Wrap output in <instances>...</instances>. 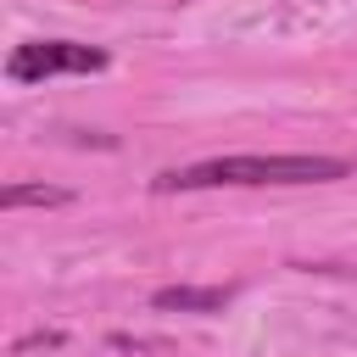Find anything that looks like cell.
I'll return each instance as SVG.
<instances>
[{
  "mask_svg": "<svg viewBox=\"0 0 357 357\" xmlns=\"http://www.w3.org/2000/svg\"><path fill=\"white\" fill-rule=\"evenodd\" d=\"M73 195L67 190H56V184H6L0 190V206L6 212H17V206H67Z\"/></svg>",
  "mask_w": 357,
  "mask_h": 357,
  "instance_id": "277c9868",
  "label": "cell"
},
{
  "mask_svg": "<svg viewBox=\"0 0 357 357\" xmlns=\"http://www.w3.org/2000/svg\"><path fill=\"white\" fill-rule=\"evenodd\" d=\"M100 67H106V50L78 45V39H28L6 56L11 84H45V78H61V73H100Z\"/></svg>",
  "mask_w": 357,
  "mask_h": 357,
  "instance_id": "7a4b0ae2",
  "label": "cell"
},
{
  "mask_svg": "<svg viewBox=\"0 0 357 357\" xmlns=\"http://www.w3.org/2000/svg\"><path fill=\"white\" fill-rule=\"evenodd\" d=\"M346 156H312V151H245V156H206L184 167H162L151 178L156 195L184 190H262V184H335L346 178Z\"/></svg>",
  "mask_w": 357,
  "mask_h": 357,
  "instance_id": "6da1fadb",
  "label": "cell"
},
{
  "mask_svg": "<svg viewBox=\"0 0 357 357\" xmlns=\"http://www.w3.org/2000/svg\"><path fill=\"white\" fill-rule=\"evenodd\" d=\"M229 301H234L229 284H167L151 296L156 312H223Z\"/></svg>",
  "mask_w": 357,
  "mask_h": 357,
  "instance_id": "3957f363",
  "label": "cell"
}]
</instances>
